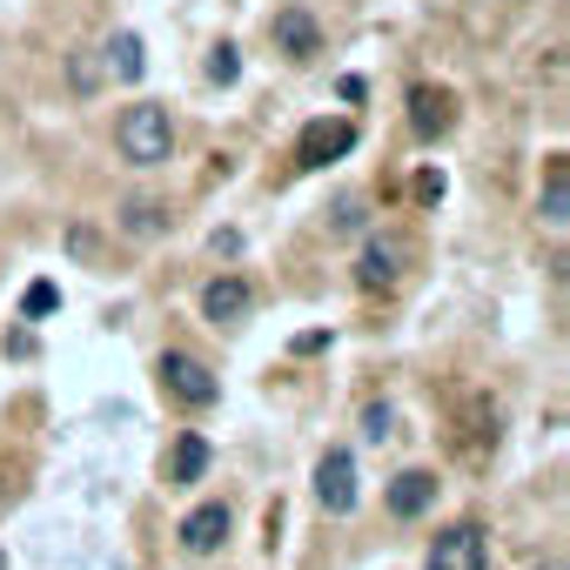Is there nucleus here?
<instances>
[{
  "mask_svg": "<svg viewBox=\"0 0 570 570\" xmlns=\"http://www.w3.org/2000/svg\"><path fill=\"white\" fill-rule=\"evenodd\" d=\"M363 436H370V443L396 436V410H390V403H370V410H363Z\"/></svg>",
  "mask_w": 570,
  "mask_h": 570,
  "instance_id": "obj_19",
  "label": "nucleus"
},
{
  "mask_svg": "<svg viewBox=\"0 0 570 570\" xmlns=\"http://www.w3.org/2000/svg\"><path fill=\"white\" fill-rule=\"evenodd\" d=\"M0 570H8V550H0Z\"/></svg>",
  "mask_w": 570,
  "mask_h": 570,
  "instance_id": "obj_24",
  "label": "nucleus"
},
{
  "mask_svg": "<svg viewBox=\"0 0 570 570\" xmlns=\"http://www.w3.org/2000/svg\"><path fill=\"white\" fill-rule=\"evenodd\" d=\"M450 121H456V101H450L443 88H410V128H416L423 141L450 135Z\"/></svg>",
  "mask_w": 570,
  "mask_h": 570,
  "instance_id": "obj_11",
  "label": "nucleus"
},
{
  "mask_svg": "<svg viewBox=\"0 0 570 570\" xmlns=\"http://www.w3.org/2000/svg\"><path fill=\"white\" fill-rule=\"evenodd\" d=\"M168 222H175V215H168L161 202H148V195H135V202L121 208V228H128V235H168Z\"/></svg>",
  "mask_w": 570,
  "mask_h": 570,
  "instance_id": "obj_15",
  "label": "nucleus"
},
{
  "mask_svg": "<svg viewBox=\"0 0 570 570\" xmlns=\"http://www.w3.org/2000/svg\"><path fill=\"white\" fill-rule=\"evenodd\" d=\"M416 195H423V202H443V168H423V175H416Z\"/></svg>",
  "mask_w": 570,
  "mask_h": 570,
  "instance_id": "obj_21",
  "label": "nucleus"
},
{
  "mask_svg": "<svg viewBox=\"0 0 570 570\" xmlns=\"http://www.w3.org/2000/svg\"><path fill=\"white\" fill-rule=\"evenodd\" d=\"M248 309H255V289H248L242 275H215L208 289H202V316H208L215 330H235Z\"/></svg>",
  "mask_w": 570,
  "mask_h": 570,
  "instance_id": "obj_6",
  "label": "nucleus"
},
{
  "mask_svg": "<svg viewBox=\"0 0 570 570\" xmlns=\"http://www.w3.org/2000/svg\"><path fill=\"white\" fill-rule=\"evenodd\" d=\"M356 148V121L350 115H323V121H309L303 135H296V161L303 168H330V161H343Z\"/></svg>",
  "mask_w": 570,
  "mask_h": 570,
  "instance_id": "obj_4",
  "label": "nucleus"
},
{
  "mask_svg": "<svg viewBox=\"0 0 570 570\" xmlns=\"http://www.w3.org/2000/svg\"><path fill=\"white\" fill-rule=\"evenodd\" d=\"M436 490H443V483H436V470H403V476L390 483V497H383V503H390V517L416 523V517L436 503Z\"/></svg>",
  "mask_w": 570,
  "mask_h": 570,
  "instance_id": "obj_10",
  "label": "nucleus"
},
{
  "mask_svg": "<svg viewBox=\"0 0 570 570\" xmlns=\"http://www.w3.org/2000/svg\"><path fill=\"white\" fill-rule=\"evenodd\" d=\"M101 75H115V81H141V75H148L141 35H115V41L101 48Z\"/></svg>",
  "mask_w": 570,
  "mask_h": 570,
  "instance_id": "obj_13",
  "label": "nucleus"
},
{
  "mask_svg": "<svg viewBox=\"0 0 570 570\" xmlns=\"http://www.w3.org/2000/svg\"><path fill=\"white\" fill-rule=\"evenodd\" d=\"M68 88H75V95H95V88H101V55H75V61H68Z\"/></svg>",
  "mask_w": 570,
  "mask_h": 570,
  "instance_id": "obj_17",
  "label": "nucleus"
},
{
  "mask_svg": "<svg viewBox=\"0 0 570 570\" xmlns=\"http://www.w3.org/2000/svg\"><path fill=\"white\" fill-rule=\"evenodd\" d=\"M8 356H21V363H28V356H35V336H28V330H14V336H8Z\"/></svg>",
  "mask_w": 570,
  "mask_h": 570,
  "instance_id": "obj_22",
  "label": "nucleus"
},
{
  "mask_svg": "<svg viewBox=\"0 0 570 570\" xmlns=\"http://www.w3.org/2000/svg\"><path fill=\"white\" fill-rule=\"evenodd\" d=\"M228 523H235V517H228V503H202V510H188V517H181V530H175V537H181V550H188V557H215V550L228 543Z\"/></svg>",
  "mask_w": 570,
  "mask_h": 570,
  "instance_id": "obj_7",
  "label": "nucleus"
},
{
  "mask_svg": "<svg viewBox=\"0 0 570 570\" xmlns=\"http://www.w3.org/2000/svg\"><path fill=\"white\" fill-rule=\"evenodd\" d=\"M537 215H543L550 228H563V222H570V168H563V155H557V161H550V175H543Z\"/></svg>",
  "mask_w": 570,
  "mask_h": 570,
  "instance_id": "obj_14",
  "label": "nucleus"
},
{
  "mask_svg": "<svg viewBox=\"0 0 570 570\" xmlns=\"http://www.w3.org/2000/svg\"><path fill=\"white\" fill-rule=\"evenodd\" d=\"M21 309L41 323V316H55L61 309V289H55V282H28V296H21Z\"/></svg>",
  "mask_w": 570,
  "mask_h": 570,
  "instance_id": "obj_18",
  "label": "nucleus"
},
{
  "mask_svg": "<svg viewBox=\"0 0 570 570\" xmlns=\"http://www.w3.org/2000/svg\"><path fill=\"white\" fill-rule=\"evenodd\" d=\"M316 503L330 517H350L356 510V456L350 450H323V463H316Z\"/></svg>",
  "mask_w": 570,
  "mask_h": 570,
  "instance_id": "obj_5",
  "label": "nucleus"
},
{
  "mask_svg": "<svg viewBox=\"0 0 570 570\" xmlns=\"http://www.w3.org/2000/svg\"><path fill=\"white\" fill-rule=\"evenodd\" d=\"M208 463H215V450H208V436H175V450H168V483L181 490V483H202L208 476Z\"/></svg>",
  "mask_w": 570,
  "mask_h": 570,
  "instance_id": "obj_12",
  "label": "nucleus"
},
{
  "mask_svg": "<svg viewBox=\"0 0 570 570\" xmlns=\"http://www.w3.org/2000/svg\"><path fill=\"white\" fill-rule=\"evenodd\" d=\"M268 35H275V48L289 55V61L323 55V28H316V14H309V8H282V14L268 21Z\"/></svg>",
  "mask_w": 570,
  "mask_h": 570,
  "instance_id": "obj_8",
  "label": "nucleus"
},
{
  "mask_svg": "<svg viewBox=\"0 0 570 570\" xmlns=\"http://www.w3.org/2000/svg\"><path fill=\"white\" fill-rule=\"evenodd\" d=\"M208 81H215V88H235V81H242V55H235L228 41L208 48Z\"/></svg>",
  "mask_w": 570,
  "mask_h": 570,
  "instance_id": "obj_16",
  "label": "nucleus"
},
{
  "mask_svg": "<svg viewBox=\"0 0 570 570\" xmlns=\"http://www.w3.org/2000/svg\"><path fill=\"white\" fill-rule=\"evenodd\" d=\"M115 148H121V161H135V168H161V161L175 155V121H168V108H155V101L121 108Z\"/></svg>",
  "mask_w": 570,
  "mask_h": 570,
  "instance_id": "obj_1",
  "label": "nucleus"
},
{
  "mask_svg": "<svg viewBox=\"0 0 570 570\" xmlns=\"http://www.w3.org/2000/svg\"><path fill=\"white\" fill-rule=\"evenodd\" d=\"M0 510H8V483H0Z\"/></svg>",
  "mask_w": 570,
  "mask_h": 570,
  "instance_id": "obj_23",
  "label": "nucleus"
},
{
  "mask_svg": "<svg viewBox=\"0 0 570 570\" xmlns=\"http://www.w3.org/2000/svg\"><path fill=\"white\" fill-rule=\"evenodd\" d=\"M155 376H161V390L181 403V410H208L215 396H222V383H215V370L202 363V356H188V350H161V363H155Z\"/></svg>",
  "mask_w": 570,
  "mask_h": 570,
  "instance_id": "obj_2",
  "label": "nucleus"
},
{
  "mask_svg": "<svg viewBox=\"0 0 570 570\" xmlns=\"http://www.w3.org/2000/svg\"><path fill=\"white\" fill-rule=\"evenodd\" d=\"M423 570H490V537L476 523H450V530L430 537Z\"/></svg>",
  "mask_w": 570,
  "mask_h": 570,
  "instance_id": "obj_3",
  "label": "nucleus"
},
{
  "mask_svg": "<svg viewBox=\"0 0 570 570\" xmlns=\"http://www.w3.org/2000/svg\"><path fill=\"white\" fill-rule=\"evenodd\" d=\"M330 228H336V235H350V228H363V202L350 195V202H343V208L330 215Z\"/></svg>",
  "mask_w": 570,
  "mask_h": 570,
  "instance_id": "obj_20",
  "label": "nucleus"
},
{
  "mask_svg": "<svg viewBox=\"0 0 570 570\" xmlns=\"http://www.w3.org/2000/svg\"><path fill=\"white\" fill-rule=\"evenodd\" d=\"M403 262H410V248L396 235H370V248L356 255V282L363 289H390V282L403 275Z\"/></svg>",
  "mask_w": 570,
  "mask_h": 570,
  "instance_id": "obj_9",
  "label": "nucleus"
}]
</instances>
